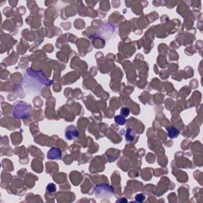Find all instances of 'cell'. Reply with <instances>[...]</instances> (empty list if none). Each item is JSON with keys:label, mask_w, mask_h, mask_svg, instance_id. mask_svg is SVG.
<instances>
[{"label": "cell", "mask_w": 203, "mask_h": 203, "mask_svg": "<svg viewBox=\"0 0 203 203\" xmlns=\"http://www.w3.org/2000/svg\"><path fill=\"white\" fill-rule=\"evenodd\" d=\"M30 112H31V106L23 102H19L14 106L13 114L17 118H25L30 115Z\"/></svg>", "instance_id": "obj_1"}, {"label": "cell", "mask_w": 203, "mask_h": 203, "mask_svg": "<svg viewBox=\"0 0 203 203\" xmlns=\"http://www.w3.org/2000/svg\"><path fill=\"white\" fill-rule=\"evenodd\" d=\"M114 194V191L111 186L107 184H102L94 188V194L98 198H110Z\"/></svg>", "instance_id": "obj_2"}, {"label": "cell", "mask_w": 203, "mask_h": 203, "mask_svg": "<svg viewBox=\"0 0 203 203\" xmlns=\"http://www.w3.org/2000/svg\"><path fill=\"white\" fill-rule=\"evenodd\" d=\"M65 136H66V138H67L68 140L73 141L75 138L78 137H79L78 129H77L76 127L74 126V125L68 126V127L67 128V129H66Z\"/></svg>", "instance_id": "obj_3"}, {"label": "cell", "mask_w": 203, "mask_h": 203, "mask_svg": "<svg viewBox=\"0 0 203 203\" xmlns=\"http://www.w3.org/2000/svg\"><path fill=\"white\" fill-rule=\"evenodd\" d=\"M47 156L49 159H58L61 157V151L57 148H52L49 151Z\"/></svg>", "instance_id": "obj_4"}, {"label": "cell", "mask_w": 203, "mask_h": 203, "mask_svg": "<svg viewBox=\"0 0 203 203\" xmlns=\"http://www.w3.org/2000/svg\"><path fill=\"white\" fill-rule=\"evenodd\" d=\"M167 133H168V137L170 138H175L177 137L178 136V134H179V131H178V129L176 128H175V127H172V126H171V127H168V128H167Z\"/></svg>", "instance_id": "obj_5"}, {"label": "cell", "mask_w": 203, "mask_h": 203, "mask_svg": "<svg viewBox=\"0 0 203 203\" xmlns=\"http://www.w3.org/2000/svg\"><path fill=\"white\" fill-rule=\"evenodd\" d=\"M125 137H126V140L128 141V142H132V141H134L135 139V134L133 129L132 128H128L127 129V132H126V135H125Z\"/></svg>", "instance_id": "obj_6"}, {"label": "cell", "mask_w": 203, "mask_h": 203, "mask_svg": "<svg viewBox=\"0 0 203 203\" xmlns=\"http://www.w3.org/2000/svg\"><path fill=\"white\" fill-rule=\"evenodd\" d=\"M114 120H115V122L118 124V125H125V123H126L125 118L124 117V116H122V115L116 116L115 118H114Z\"/></svg>", "instance_id": "obj_7"}, {"label": "cell", "mask_w": 203, "mask_h": 203, "mask_svg": "<svg viewBox=\"0 0 203 203\" xmlns=\"http://www.w3.org/2000/svg\"><path fill=\"white\" fill-rule=\"evenodd\" d=\"M56 186H55V184H53V183H49L47 186V187H46V191H47L48 193H53V192L56 191Z\"/></svg>", "instance_id": "obj_8"}, {"label": "cell", "mask_w": 203, "mask_h": 203, "mask_svg": "<svg viewBox=\"0 0 203 203\" xmlns=\"http://www.w3.org/2000/svg\"><path fill=\"white\" fill-rule=\"evenodd\" d=\"M129 113H130V110L126 107H123L121 109V115L124 116V117H127V116L129 115Z\"/></svg>", "instance_id": "obj_9"}, {"label": "cell", "mask_w": 203, "mask_h": 203, "mask_svg": "<svg viewBox=\"0 0 203 203\" xmlns=\"http://www.w3.org/2000/svg\"><path fill=\"white\" fill-rule=\"evenodd\" d=\"M135 199L137 202H144V199H145V197L143 194H138L136 197H135Z\"/></svg>", "instance_id": "obj_10"}]
</instances>
